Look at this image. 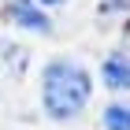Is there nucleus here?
<instances>
[{
    "label": "nucleus",
    "instance_id": "f257e3e1",
    "mask_svg": "<svg viewBox=\"0 0 130 130\" xmlns=\"http://www.w3.org/2000/svg\"><path fill=\"white\" fill-rule=\"evenodd\" d=\"M89 93H93V82L86 74V67L67 56H56L52 63H45L41 71V104L52 119H74L86 104H89Z\"/></svg>",
    "mask_w": 130,
    "mask_h": 130
},
{
    "label": "nucleus",
    "instance_id": "f03ea898",
    "mask_svg": "<svg viewBox=\"0 0 130 130\" xmlns=\"http://www.w3.org/2000/svg\"><path fill=\"white\" fill-rule=\"evenodd\" d=\"M8 15L15 19L19 30H34V34H48L52 30V19L45 15V8H41L37 0H11Z\"/></svg>",
    "mask_w": 130,
    "mask_h": 130
},
{
    "label": "nucleus",
    "instance_id": "7ed1b4c3",
    "mask_svg": "<svg viewBox=\"0 0 130 130\" xmlns=\"http://www.w3.org/2000/svg\"><path fill=\"white\" fill-rule=\"evenodd\" d=\"M100 78H104L108 89L126 93L130 89V56H126V52H111L108 60L100 63Z\"/></svg>",
    "mask_w": 130,
    "mask_h": 130
},
{
    "label": "nucleus",
    "instance_id": "20e7f679",
    "mask_svg": "<svg viewBox=\"0 0 130 130\" xmlns=\"http://www.w3.org/2000/svg\"><path fill=\"white\" fill-rule=\"evenodd\" d=\"M100 123H104V130H130V104L126 100L108 104V108L100 111Z\"/></svg>",
    "mask_w": 130,
    "mask_h": 130
},
{
    "label": "nucleus",
    "instance_id": "39448f33",
    "mask_svg": "<svg viewBox=\"0 0 130 130\" xmlns=\"http://www.w3.org/2000/svg\"><path fill=\"white\" fill-rule=\"evenodd\" d=\"M22 56H26L22 48H8V63H11V67H19V71H22Z\"/></svg>",
    "mask_w": 130,
    "mask_h": 130
},
{
    "label": "nucleus",
    "instance_id": "423d86ee",
    "mask_svg": "<svg viewBox=\"0 0 130 130\" xmlns=\"http://www.w3.org/2000/svg\"><path fill=\"white\" fill-rule=\"evenodd\" d=\"M41 4H48V8H56V4H63V0H41Z\"/></svg>",
    "mask_w": 130,
    "mask_h": 130
}]
</instances>
